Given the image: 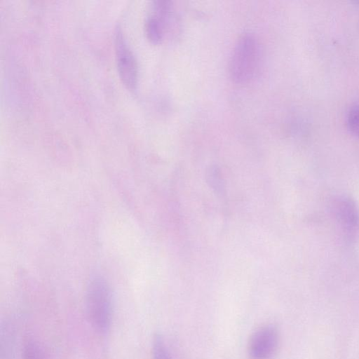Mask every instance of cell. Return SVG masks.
Listing matches in <instances>:
<instances>
[{
    "instance_id": "1",
    "label": "cell",
    "mask_w": 359,
    "mask_h": 359,
    "mask_svg": "<svg viewBox=\"0 0 359 359\" xmlns=\"http://www.w3.org/2000/svg\"><path fill=\"white\" fill-rule=\"evenodd\" d=\"M259 44L254 35L243 34L237 41L229 60V72L231 79L237 83L250 81L259 62Z\"/></svg>"
},
{
    "instance_id": "2",
    "label": "cell",
    "mask_w": 359,
    "mask_h": 359,
    "mask_svg": "<svg viewBox=\"0 0 359 359\" xmlns=\"http://www.w3.org/2000/svg\"><path fill=\"white\" fill-rule=\"evenodd\" d=\"M112 301L108 285L100 279L93 280L87 292V310L90 323L100 334L110 330L112 320Z\"/></svg>"
},
{
    "instance_id": "3",
    "label": "cell",
    "mask_w": 359,
    "mask_h": 359,
    "mask_svg": "<svg viewBox=\"0 0 359 359\" xmlns=\"http://www.w3.org/2000/svg\"><path fill=\"white\" fill-rule=\"evenodd\" d=\"M114 48L119 77L128 89L134 90L138 79L137 61L119 25L115 28Z\"/></svg>"
},
{
    "instance_id": "4",
    "label": "cell",
    "mask_w": 359,
    "mask_h": 359,
    "mask_svg": "<svg viewBox=\"0 0 359 359\" xmlns=\"http://www.w3.org/2000/svg\"><path fill=\"white\" fill-rule=\"evenodd\" d=\"M174 22L173 8L169 1H154L151 13L145 22V31L148 39L154 44L161 43L167 30Z\"/></svg>"
},
{
    "instance_id": "5",
    "label": "cell",
    "mask_w": 359,
    "mask_h": 359,
    "mask_svg": "<svg viewBox=\"0 0 359 359\" xmlns=\"http://www.w3.org/2000/svg\"><path fill=\"white\" fill-rule=\"evenodd\" d=\"M278 345V334L271 326L258 329L252 335L248 353L250 359H271L275 355Z\"/></svg>"
},
{
    "instance_id": "6",
    "label": "cell",
    "mask_w": 359,
    "mask_h": 359,
    "mask_svg": "<svg viewBox=\"0 0 359 359\" xmlns=\"http://www.w3.org/2000/svg\"><path fill=\"white\" fill-rule=\"evenodd\" d=\"M339 213L341 221L348 232L353 233L359 227V210L356 205L349 199L339 203Z\"/></svg>"
},
{
    "instance_id": "7",
    "label": "cell",
    "mask_w": 359,
    "mask_h": 359,
    "mask_svg": "<svg viewBox=\"0 0 359 359\" xmlns=\"http://www.w3.org/2000/svg\"><path fill=\"white\" fill-rule=\"evenodd\" d=\"M152 359H171L163 337L156 334L152 343Z\"/></svg>"
},
{
    "instance_id": "8",
    "label": "cell",
    "mask_w": 359,
    "mask_h": 359,
    "mask_svg": "<svg viewBox=\"0 0 359 359\" xmlns=\"http://www.w3.org/2000/svg\"><path fill=\"white\" fill-rule=\"evenodd\" d=\"M24 359H45L43 351L37 342L28 340L24 346Z\"/></svg>"
},
{
    "instance_id": "9",
    "label": "cell",
    "mask_w": 359,
    "mask_h": 359,
    "mask_svg": "<svg viewBox=\"0 0 359 359\" xmlns=\"http://www.w3.org/2000/svg\"><path fill=\"white\" fill-rule=\"evenodd\" d=\"M348 127L351 132L359 137V104L351 107L347 116Z\"/></svg>"
}]
</instances>
